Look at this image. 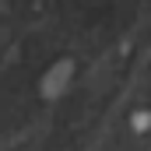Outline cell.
Listing matches in <instances>:
<instances>
[{
  "label": "cell",
  "mask_w": 151,
  "mask_h": 151,
  "mask_svg": "<svg viewBox=\"0 0 151 151\" xmlns=\"http://www.w3.org/2000/svg\"><path fill=\"white\" fill-rule=\"evenodd\" d=\"M70 77H74V60H56V63L42 74V95H46V99H60V95L67 91Z\"/></svg>",
  "instance_id": "obj_1"
},
{
  "label": "cell",
  "mask_w": 151,
  "mask_h": 151,
  "mask_svg": "<svg viewBox=\"0 0 151 151\" xmlns=\"http://www.w3.org/2000/svg\"><path fill=\"white\" fill-rule=\"evenodd\" d=\"M148 123H151L148 113H137V116H134V127H137V130H148Z\"/></svg>",
  "instance_id": "obj_2"
}]
</instances>
